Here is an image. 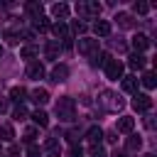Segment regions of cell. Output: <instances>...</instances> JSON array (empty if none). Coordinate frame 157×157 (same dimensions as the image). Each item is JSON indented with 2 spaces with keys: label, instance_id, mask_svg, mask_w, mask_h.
<instances>
[{
  "label": "cell",
  "instance_id": "cell-26",
  "mask_svg": "<svg viewBox=\"0 0 157 157\" xmlns=\"http://www.w3.org/2000/svg\"><path fill=\"white\" fill-rule=\"evenodd\" d=\"M27 157H44V152H42V147L39 145H27Z\"/></svg>",
  "mask_w": 157,
  "mask_h": 157
},
{
  "label": "cell",
  "instance_id": "cell-16",
  "mask_svg": "<svg viewBox=\"0 0 157 157\" xmlns=\"http://www.w3.org/2000/svg\"><path fill=\"white\" fill-rule=\"evenodd\" d=\"M140 147H142V137H140V135H130V137L125 140V150H128V152H137Z\"/></svg>",
  "mask_w": 157,
  "mask_h": 157
},
{
  "label": "cell",
  "instance_id": "cell-21",
  "mask_svg": "<svg viewBox=\"0 0 157 157\" xmlns=\"http://www.w3.org/2000/svg\"><path fill=\"white\" fill-rule=\"evenodd\" d=\"M25 10L37 20V17H42V10H44V7H42V2H25Z\"/></svg>",
  "mask_w": 157,
  "mask_h": 157
},
{
  "label": "cell",
  "instance_id": "cell-3",
  "mask_svg": "<svg viewBox=\"0 0 157 157\" xmlns=\"http://www.w3.org/2000/svg\"><path fill=\"white\" fill-rule=\"evenodd\" d=\"M76 49H78L81 54H86V56H93V54H98V39H93V37H81V39L76 42Z\"/></svg>",
  "mask_w": 157,
  "mask_h": 157
},
{
  "label": "cell",
  "instance_id": "cell-9",
  "mask_svg": "<svg viewBox=\"0 0 157 157\" xmlns=\"http://www.w3.org/2000/svg\"><path fill=\"white\" fill-rule=\"evenodd\" d=\"M27 76H29V78H44V66H42V61L27 64Z\"/></svg>",
  "mask_w": 157,
  "mask_h": 157
},
{
  "label": "cell",
  "instance_id": "cell-40",
  "mask_svg": "<svg viewBox=\"0 0 157 157\" xmlns=\"http://www.w3.org/2000/svg\"><path fill=\"white\" fill-rule=\"evenodd\" d=\"M145 157H155V155H152V152H147V155H145Z\"/></svg>",
  "mask_w": 157,
  "mask_h": 157
},
{
  "label": "cell",
  "instance_id": "cell-8",
  "mask_svg": "<svg viewBox=\"0 0 157 157\" xmlns=\"http://www.w3.org/2000/svg\"><path fill=\"white\" fill-rule=\"evenodd\" d=\"M66 78H69V66H66V64H56V66L52 69V81L61 83V81H66Z\"/></svg>",
  "mask_w": 157,
  "mask_h": 157
},
{
  "label": "cell",
  "instance_id": "cell-14",
  "mask_svg": "<svg viewBox=\"0 0 157 157\" xmlns=\"http://www.w3.org/2000/svg\"><path fill=\"white\" fill-rule=\"evenodd\" d=\"M93 32H96L98 37H108V34H110V22H108V20H96V22H93Z\"/></svg>",
  "mask_w": 157,
  "mask_h": 157
},
{
  "label": "cell",
  "instance_id": "cell-19",
  "mask_svg": "<svg viewBox=\"0 0 157 157\" xmlns=\"http://www.w3.org/2000/svg\"><path fill=\"white\" fill-rule=\"evenodd\" d=\"M32 120H34V123H37L39 128H47V125H49V115H47L44 110H39V108H37V110L32 113Z\"/></svg>",
  "mask_w": 157,
  "mask_h": 157
},
{
  "label": "cell",
  "instance_id": "cell-25",
  "mask_svg": "<svg viewBox=\"0 0 157 157\" xmlns=\"http://www.w3.org/2000/svg\"><path fill=\"white\" fill-rule=\"evenodd\" d=\"M108 61H110V56H108V54H93V59H91V64H93V66H105Z\"/></svg>",
  "mask_w": 157,
  "mask_h": 157
},
{
  "label": "cell",
  "instance_id": "cell-31",
  "mask_svg": "<svg viewBox=\"0 0 157 157\" xmlns=\"http://www.w3.org/2000/svg\"><path fill=\"white\" fill-rule=\"evenodd\" d=\"M44 54H47V59H56V44H54V42H52V44H47Z\"/></svg>",
  "mask_w": 157,
  "mask_h": 157
},
{
  "label": "cell",
  "instance_id": "cell-15",
  "mask_svg": "<svg viewBox=\"0 0 157 157\" xmlns=\"http://www.w3.org/2000/svg\"><path fill=\"white\" fill-rule=\"evenodd\" d=\"M25 96H27V88H25V86H12V88H10V98H12L17 105H22Z\"/></svg>",
  "mask_w": 157,
  "mask_h": 157
},
{
  "label": "cell",
  "instance_id": "cell-22",
  "mask_svg": "<svg viewBox=\"0 0 157 157\" xmlns=\"http://www.w3.org/2000/svg\"><path fill=\"white\" fill-rule=\"evenodd\" d=\"M128 66H130V69H135V71L145 69V56H142V54H132V56H130V61H128Z\"/></svg>",
  "mask_w": 157,
  "mask_h": 157
},
{
  "label": "cell",
  "instance_id": "cell-38",
  "mask_svg": "<svg viewBox=\"0 0 157 157\" xmlns=\"http://www.w3.org/2000/svg\"><path fill=\"white\" fill-rule=\"evenodd\" d=\"M113 157H125V152H118V150H115V155H113Z\"/></svg>",
  "mask_w": 157,
  "mask_h": 157
},
{
  "label": "cell",
  "instance_id": "cell-34",
  "mask_svg": "<svg viewBox=\"0 0 157 157\" xmlns=\"http://www.w3.org/2000/svg\"><path fill=\"white\" fill-rule=\"evenodd\" d=\"M71 27H74V32H76V34H78V32H86V25H83V22H78V20H76Z\"/></svg>",
  "mask_w": 157,
  "mask_h": 157
},
{
  "label": "cell",
  "instance_id": "cell-13",
  "mask_svg": "<svg viewBox=\"0 0 157 157\" xmlns=\"http://www.w3.org/2000/svg\"><path fill=\"white\" fill-rule=\"evenodd\" d=\"M52 15H54L59 22H64V20L69 17V5H64V2H56V5H52Z\"/></svg>",
  "mask_w": 157,
  "mask_h": 157
},
{
  "label": "cell",
  "instance_id": "cell-17",
  "mask_svg": "<svg viewBox=\"0 0 157 157\" xmlns=\"http://www.w3.org/2000/svg\"><path fill=\"white\" fill-rule=\"evenodd\" d=\"M49 29H52V34H54V37L69 39V29H66V25H64V22H54V25H52Z\"/></svg>",
  "mask_w": 157,
  "mask_h": 157
},
{
  "label": "cell",
  "instance_id": "cell-5",
  "mask_svg": "<svg viewBox=\"0 0 157 157\" xmlns=\"http://www.w3.org/2000/svg\"><path fill=\"white\" fill-rule=\"evenodd\" d=\"M132 108H135L137 113H147V110L152 108V98H150L147 93H135V98H132Z\"/></svg>",
  "mask_w": 157,
  "mask_h": 157
},
{
  "label": "cell",
  "instance_id": "cell-32",
  "mask_svg": "<svg viewBox=\"0 0 157 157\" xmlns=\"http://www.w3.org/2000/svg\"><path fill=\"white\" fill-rule=\"evenodd\" d=\"M34 137H37V130H34V128H27V130H25V142H29V145H32V142H34Z\"/></svg>",
  "mask_w": 157,
  "mask_h": 157
},
{
  "label": "cell",
  "instance_id": "cell-33",
  "mask_svg": "<svg viewBox=\"0 0 157 157\" xmlns=\"http://www.w3.org/2000/svg\"><path fill=\"white\" fill-rule=\"evenodd\" d=\"M5 39H7V44H17V42H20V39H17V32H12V29L5 32Z\"/></svg>",
  "mask_w": 157,
  "mask_h": 157
},
{
  "label": "cell",
  "instance_id": "cell-18",
  "mask_svg": "<svg viewBox=\"0 0 157 157\" xmlns=\"http://www.w3.org/2000/svg\"><path fill=\"white\" fill-rule=\"evenodd\" d=\"M137 78L135 76H123V91H128V93H137Z\"/></svg>",
  "mask_w": 157,
  "mask_h": 157
},
{
  "label": "cell",
  "instance_id": "cell-4",
  "mask_svg": "<svg viewBox=\"0 0 157 157\" xmlns=\"http://www.w3.org/2000/svg\"><path fill=\"white\" fill-rule=\"evenodd\" d=\"M103 69H105V76H108L110 81H118V78H123V69H125V66H123V61L110 59V61H108Z\"/></svg>",
  "mask_w": 157,
  "mask_h": 157
},
{
  "label": "cell",
  "instance_id": "cell-39",
  "mask_svg": "<svg viewBox=\"0 0 157 157\" xmlns=\"http://www.w3.org/2000/svg\"><path fill=\"white\" fill-rule=\"evenodd\" d=\"M0 113H5V103L2 101H0Z\"/></svg>",
  "mask_w": 157,
  "mask_h": 157
},
{
  "label": "cell",
  "instance_id": "cell-35",
  "mask_svg": "<svg viewBox=\"0 0 157 157\" xmlns=\"http://www.w3.org/2000/svg\"><path fill=\"white\" fill-rule=\"evenodd\" d=\"M66 137H69V142H74V145L78 142V132H76V130H69V135H66Z\"/></svg>",
  "mask_w": 157,
  "mask_h": 157
},
{
  "label": "cell",
  "instance_id": "cell-12",
  "mask_svg": "<svg viewBox=\"0 0 157 157\" xmlns=\"http://www.w3.org/2000/svg\"><path fill=\"white\" fill-rule=\"evenodd\" d=\"M42 152H47L49 157H59V152H61V147H59V140L56 137H49L47 142H44V150Z\"/></svg>",
  "mask_w": 157,
  "mask_h": 157
},
{
  "label": "cell",
  "instance_id": "cell-23",
  "mask_svg": "<svg viewBox=\"0 0 157 157\" xmlns=\"http://www.w3.org/2000/svg\"><path fill=\"white\" fill-rule=\"evenodd\" d=\"M137 81H140L145 88H155V83H157V78H155V74H152V71H145V74H142V78H137Z\"/></svg>",
  "mask_w": 157,
  "mask_h": 157
},
{
  "label": "cell",
  "instance_id": "cell-30",
  "mask_svg": "<svg viewBox=\"0 0 157 157\" xmlns=\"http://www.w3.org/2000/svg\"><path fill=\"white\" fill-rule=\"evenodd\" d=\"M12 118H15V120H25V118H27V108H25V105H17V108L12 110Z\"/></svg>",
  "mask_w": 157,
  "mask_h": 157
},
{
  "label": "cell",
  "instance_id": "cell-28",
  "mask_svg": "<svg viewBox=\"0 0 157 157\" xmlns=\"http://www.w3.org/2000/svg\"><path fill=\"white\" fill-rule=\"evenodd\" d=\"M22 59H32V56H37V47H32V44H27V47H22Z\"/></svg>",
  "mask_w": 157,
  "mask_h": 157
},
{
  "label": "cell",
  "instance_id": "cell-1",
  "mask_svg": "<svg viewBox=\"0 0 157 157\" xmlns=\"http://www.w3.org/2000/svg\"><path fill=\"white\" fill-rule=\"evenodd\" d=\"M56 115H59V120H64V123L74 120V118H76V103H74V98H69V96L59 98V101H56Z\"/></svg>",
  "mask_w": 157,
  "mask_h": 157
},
{
  "label": "cell",
  "instance_id": "cell-36",
  "mask_svg": "<svg viewBox=\"0 0 157 157\" xmlns=\"http://www.w3.org/2000/svg\"><path fill=\"white\" fill-rule=\"evenodd\" d=\"M71 157H81V147L74 145V147H71Z\"/></svg>",
  "mask_w": 157,
  "mask_h": 157
},
{
  "label": "cell",
  "instance_id": "cell-7",
  "mask_svg": "<svg viewBox=\"0 0 157 157\" xmlns=\"http://www.w3.org/2000/svg\"><path fill=\"white\" fill-rule=\"evenodd\" d=\"M132 49H135V54H140V52H145V49H150V37L147 34H135L132 37Z\"/></svg>",
  "mask_w": 157,
  "mask_h": 157
},
{
  "label": "cell",
  "instance_id": "cell-6",
  "mask_svg": "<svg viewBox=\"0 0 157 157\" xmlns=\"http://www.w3.org/2000/svg\"><path fill=\"white\" fill-rule=\"evenodd\" d=\"M132 130H135V118H130V115H120L118 123H115V132H125V135H130Z\"/></svg>",
  "mask_w": 157,
  "mask_h": 157
},
{
  "label": "cell",
  "instance_id": "cell-20",
  "mask_svg": "<svg viewBox=\"0 0 157 157\" xmlns=\"http://www.w3.org/2000/svg\"><path fill=\"white\" fill-rule=\"evenodd\" d=\"M0 140H5V142H12V140H15V130H12V125H7V123L0 125Z\"/></svg>",
  "mask_w": 157,
  "mask_h": 157
},
{
  "label": "cell",
  "instance_id": "cell-29",
  "mask_svg": "<svg viewBox=\"0 0 157 157\" xmlns=\"http://www.w3.org/2000/svg\"><path fill=\"white\" fill-rule=\"evenodd\" d=\"M132 10H135L137 15H147V12H150V2H135Z\"/></svg>",
  "mask_w": 157,
  "mask_h": 157
},
{
  "label": "cell",
  "instance_id": "cell-41",
  "mask_svg": "<svg viewBox=\"0 0 157 157\" xmlns=\"http://www.w3.org/2000/svg\"><path fill=\"white\" fill-rule=\"evenodd\" d=\"M0 56H2V47H0Z\"/></svg>",
  "mask_w": 157,
  "mask_h": 157
},
{
  "label": "cell",
  "instance_id": "cell-2",
  "mask_svg": "<svg viewBox=\"0 0 157 157\" xmlns=\"http://www.w3.org/2000/svg\"><path fill=\"white\" fill-rule=\"evenodd\" d=\"M101 105H103L105 110H113V113H115V110H120V108L125 105V101L118 98L113 91H103V93H101Z\"/></svg>",
  "mask_w": 157,
  "mask_h": 157
},
{
  "label": "cell",
  "instance_id": "cell-11",
  "mask_svg": "<svg viewBox=\"0 0 157 157\" xmlns=\"http://www.w3.org/2000/svg\"><path fill=\"white\" fill-rule=\"evenodd\" d=\"M86 140H88L91 145H101V140H103V130H101L98 125H91L88 132H86Z\"/></svg>",
  "mask_w": 157,
  "mask_h": 157
},
{
  "label": "cell",
  "instance_id": "cell-10",
  "mask_svg": "<svg viewBox=\"0 0 157 157\" xmlns=\"http://www.w3.org/2000/svg\"><path fill=\"white\" fill-rule=\"evenodd\" d=\"M29 96H32V101H34L37 105H47V103H49V91H47V88H34Z\"/></svg>",
  "mask_w": 157,
  "mask_h": 157
},
{
  "label": "cell",
  "instance_id": "cell-27",
  "mask_svg": "<svg viewBox=\"0 0 157 157\" xmlns=\"http://www.w3.org/2000/svg\"><path fill=\"white\" fill-rule=\"evenodd\" d=\"M118 22H120V27H130L132 25V17L128 15V12H118V17H115Z\"/></svg>",
  "mask_w": 157,
  "mask_h": 157
},
{
  "label": "cell",
  "instance_id": "cell-37",
  "mask_svg": "<svg viewBox=\"0 0 157 157\" xmlns=\"http://www.w3.org/2000/svg\"><path fill=\"white\" fill-rule=\"evenodd\" d=\"M17 155H20V150H17L15 145H12V147H10V157H17Z\"/></svg>",
  "mask_w": 157,
  "mask_h": 157
},
{
  "label": "cell",
  "instance_id": "cell-24",
  "mask_svg": "<svg viewBox=\"0 0 157 157\" xmlns=\"http://www.w3.org/2000/svg\"><path fill=\"white\" fill-rule=\"evenodd\" d=\"M49 27H52V25H49V20H47V17H44V15H42V17H37V20H34V29H37V32H47V29H49Z\"/></svg>",
  "mask_w": 157,
  "mask_h": 157
}]
</instances>
